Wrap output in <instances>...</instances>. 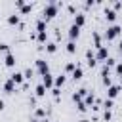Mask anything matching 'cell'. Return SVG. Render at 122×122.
<instances>
[{
  "instance_id": "ba28073f",
  "label": "cell",
  "mask_w": 122,
  "mask_h": 122,
  "mask_svg": "<svg viewBox=\"0 0 122 122\" xmlns=\"http://www.w3.org/2000/svg\"><path fill=\"white\" fill-rule=\"evenodd\" d=\"M42 84L46 86V90H51V88H53V84H55V78L48 72V74H44V76H42Z\"/></svg>"
},
{
  "instance_id": "1f68e13d",
  "label": "cell",
  "mask_w": 122,
  "mask_h": 122,
  "mask_svg": "<svg viewBox=\"0 0 122 122\" xmlns=\"http://www.w3.org/2000/svg\"><path fill=\"white\" fill-rule=\"evenodd\" d=\"M23 74H25V78H32L34 71H32V69H25V71H23Z\"/></svg>"
},
{
  "instance_id": "5bb4252c",
  "label": "cell",
  "mask_w": 122,
  "mask_h": 122,
  "mask_svg": "<svg viewBox=\"0 0 122 122\" xmlns=\"http://www.w3.org/2000/svg\"><path fill=\"white\" fill-rule=\"evenodd\" d=\"M84 23H86V15H84V13H76V15H74V25H76V27H82Z\"/></svg>"
},
{
  "instance_id": "7a4b0ae2",
  "label": "cell",
  "mask_w": 122,
  "mask_h": 122,
  "mask_svg": "<svg viewBox=\"0 0 122 122\" xmlns=\"http://www.w3.org/2000/svg\"><path fill=\"white\" fill-rule=\"evenodd\" d=\"M120 32H122V27H120L118 23H112V25L107 27V30H105V38H107V40H114Z\"/></svg>"
},
{
  "instance_id": "9c48e42d",
  "label": "cell",
  "mask_w": 122,
  "mask_h": 122,
  "mask_svg": "<svg viewBox=\"0 0 122 122\" xmlns=\"http://www.w3.org/2000/svg\"><path fill=\"white\" fill-rule=\"evenodd\" d=\"M105 19L107 21H111V25L116 21V11L112 10V8H105Z\"/></svg>"
},
{
  "instance_id": "8d00e7d4",
  "label": "cell",
  "mask_w": 122,
  "mask_h": 122,
  "mask_svg": "<svg viewBox=\"0 0 122 122\" xmlns=\"http://www.w3.org/2000/svg\"><path fill=\"white\" fill-rule=\"evenodd\" d=\"M15 6H17V8H19V10H21V8H23V6H25V2H23V0H17V2H15Z\"/></svg>"
},
{
  "instance_id": "7402d4cb",
  "label": "cell",
  "mask_w": 122,
  "mask_h": 122,
  "mask_svg": "<svg viewBox=\"0 0 122 122\" xmlns=\"http://www.w3.org/2000/svg\"><path fill=\"white\" fill-rule=\"evenodd\" d=\"M65 50H67L69 53H74V51H76V44H74L72 40H69V42H67V48H65Z\"/></svg>"
},
{
  "instance_id": "4dcf8cb0",
  "label": "cell",
  "mask_w": 122,
  "mask_h": 122,
  "mask_svg": "<svg viewBox=\"0 0 122 122\" xmlns=\"http://www.w3.org/2000/svg\"><path fill=\"white\" fill-rule=\"evenodd\" d=\"M114 72H116V74H118V76H122V61H120V63H116V65H114Z\"/></svg>"
},
{
  "instance_id": "f546056e",
  "label": "cell",
  "mask_w": 122,
  "mask_h": 122,
  "mask_svg": "<svg viewBox=\"0 0 122 122\" xmlns=\"http://www.w3.org/2000/svg\"><path fill=\"white\" fill-rule=\"evenodd\" d=\"M111 118H112V112H111V111H103V120H105V122H109Z\"/></svg>"
},
{
  "instance_id": "7c38bea8",
  "label": "cell",
  "mask_w": 122,
  "mask_h": 122,
  "mask_svg": "<svg viewBox=\"0 0 122 122\" xmlns=\"http://www.w3.org/2000/svg\"><path fill=\"white\" fill-rule=\"evenodd\" d=\"M4 92H6V93H13V92H15V84H13L10 78L4 82Z\"/></svg>"
},
{
  "instance_id": "ab89813d",
  "label": "cell",
  "mask_w": 122,
  "mask_h": 122,
  "mask_svg": "<svg viewBox=\"0 0 122 122\" xmlns=\"http://www.w3.org/2000/svg\"><path fill=\"white\" fill-rule=\"evenodd\" d=\"M118 48H120V51H122V40H120V44H118Z\"/></svg>"
},
{
  "instance_id": "836d02e7",
  "label": "cell",
  "mask_w": 122,
  "mask_h": 122,
  "mask_svg": "<svg viewBox=\"0 0 122 122\" xmlns=\"http://www.w3.org/2000/svg\"><path fill=\"white\" fill-rule=\"evenodd\" d=\"M30 10H32V6H30V4H25V6L21 8V13H29Z\"/></svg>"
},
{
  "instance_id": "4fadbf2b",
  "label": "cell",
  "mask_w": 122,
  "mask_h": 122,
  "mask_svg": "<svg viewBox=\"0 0 122 122\" xmlns=\"http://www.w3.org/2000/svg\"><path fill=\"white\" fill-rule=\"evenodd\" d=\"M46 92H48V90H46V86H44L42 82H40V84L34 88V93H36V97H44V95H46Z\"/></svg>"
},
{
  "instance_id": "6da1fadb",
  "label": "cell",
  "mask_w": 122,
  "mask_h": 122,
  "mask_svg": "<svg viewBox=\"0 0 122 122\" xmlns=\"http://www.w3.org/2000/svg\"><path fill=\"white\" fill-rule=\"evenodd\" d=\"M57 10H59V2H50V4H46L44 10H42V19L48 21V19L55 17V15H57Z\"/></svg>"
},
{
  "instance_id": "d4e9b609",
  "label": "cell",
  "mask_w": 122,
  "mask_h": 122,
  "mask_svg": "<svg viewBox=\"0 0 122 122\" xmlns=\"http://www.w3.org/2000/svg\"><path fill=\"white\" fill-rule=\"evenodd\" d=\"M34 114H36V116H34V118H44V116H46V111H44V109H42V107H38V109H36V112H34Z\"/></svg>"
},
{
  "instance_id": "8fae6325",
  "label": "cell",
  "mask_w": 122,
  "mask_h": 122,
  "mask_svg": "<svg viewBox=\"0 0 122 122\" xmlns=\"http://www.w3.org/2000/svg\"><path fill=\"white\" fill-rule=\"evenodd\" d=\"M71 76H72V80H80V78L84 76V71H82V67H80V65H76V69L72 71V74H71Z\"/></svg>"
},
{
  "instance_id": "5b68a950",
  "label": "cell",
  "mask_w": 122,
  "mask_h": 122,
  "mask_svg": "<svg viewBox=\"0 0 122 122\" xmlns=\"http://www.w3.org/2000/svg\"><path fill=\"white\" fill-rule=\"evenodd\" d=\"M107 59H109V50H107V46L97 48V51H95V61H107Z\"/></svg>"
},
{
  "instance_id": "f1b7e54d",
  "label": "cell",
  "mask_w": 122,
  "mask_h": 122,
  "mask_svg": "<svg viewBox=\"0 0 122 122\" xmlns=\"http://www.w3.org/2000/svg\"><path fill=\"white\" fill-rule=\"evenodd\" d=\"M76 107H78V111H80V112H86V109H88L84 101H78V103H76Z\"/></svg>"
},
{
  "instance_id": "8992f818",
  "label": "cell",
  "mask_w": 122,
  "mask_h": 122,
  "mask_svg": "<svg viewBox=\"0 0 122 122\" xmlns=\"http://www.w3.org/2000/svg\"><path fill=\"white\" fill-rule=\"evenodd\" d=\"M10 80H11V82H13L15 86H17V84H21V86H23L25 74H23V72H19V71H15V72H11V74H10Z\"/></svg>"
},
{
  "instance_id": "ffe728a7",
  "label": "cell",
  "mask_w": 122,
  "mask_h": 122,
  "mask_svg": "<svg viewBox=\"0 0 122 122\" xmlns=\"http://www.w3.org/2000/svg\"><path fill=\"white\" fill-rule=\"evenodd\" d=\"M65 84V74H59V76H55V84H53V88H61Z\"/></svg>"
},
{
  "instance_id": "30bf717a",
  "label": "cell",
  "mask_w": 122,
  "mask_h": 122,
  "mask_svg": "<svg viewBox=\"0 0 122 122\" xmlns=\"http://www.w3.org/2000/svg\"><path fill=\"white\" fill-rule=\"evenodd\" d=\"M15 63H17V59H15V55L10 51V53H6V57H4V65L6 67H15Z\"/></svg>"
},
{
  "instance_id": "4316f807",
  "label": "cell",
  "mask_w": 122,
  "mask_h": 122,
  "mask_svg": "<svg viewBox=\"0 0 122 122\" xmlns=\"http://www.w3.org/2000/svg\"><path fill=\"white\" fill-rule=\"evenodd\" d=\"M101 82H103L107 88H111V86H112V80H111V76H103V78H101Z\"/></svg>"
},
{
  "instance_id": "d6986e66",
  "label": "cell",
  "mask_w": 122,
  "mask_h": 122,
  "mask_svg": "<svg viewBox=\"0 0 122 122\" xmlns=\"http://www.w3.org/2000/svg\"><path fill=\"white\" fill-rule=\"evenodd\" d=\"M46 51H48V53H55V51H57V44H55V42H48V44H46Z\"/></svg>"
},
{
  "instance_id": "9a60e30c",
  "label": "cell",
  "mask_w": 122,
  "mask_h": 122,
  "mask_svg": "<svg viewBox=\"0 0 122 122\" xmlns=\"http://www.w3.org/2000/svg\"><path fill=\"white\" fill-rule=\"evenodd\" d=\"M46 23L44 19H36V32H46Z\"/></svg>"
},
{
  "instance_id": "cb8c5ba5",
  "label": "cell",
  "mask_w": 122,
  "mask_h": 122,
  "mask_svg": "<svg viewBox=\"0 0 122 122\" xmlns=\"http://www.w3.org/2000/svg\"><path fill=\"white\" fill-rule=\"evenodd\" d=\"M103 76H111V69H109L107 65L101 67V78H103Z\"/></svg>"
},
{
  "instance_id": "44dd1931",
  "label": "cell",
  "mask_w": 122,
  "mask_h": 122,
  "mask_svg": "<svg viewBox=\"0 0 122 122\" xmlns=\"http://www.w3.org/2000/svg\"><path fill=\"white\" fill-rule=\"evenodd\" d=\"M36 40H38V42H46V44H48V30H46V32H36Z\"/></svg>"
},
{
  "instance_id": "2e32d148",
  "label": "cell",
  "mask_w": 122,
  "mask_h": 122,
  "mask_svg": "<svg viewBox=\"0 0 122 122\" xmlns=\"http://www.w3.org/2000/svg\"><path fill=\"white\" fill-rule=\"evenodd\" d=\"M8 23L10 25H19V15L17 13H10L8 15Z\"/></svg>"
},
{
  "instance_id": "d6a6232c",
  "label": "cell",
  "mask_w": 122,
  "mask_h": 122,
  "mask_svg": "<svg viewBox=\"0 0 122 122\" xmlns=\"http://www.w3.org/2000/svg\"><path fill=\"white\" fill-rule=\"evenodd\" d=\"M0 51H4V53H10V48H8V44H6V42H0Z\"/></svg>"
},
{
  "instance_id": "74e56055",
  "label": "cell",
  "mask_w": 122,
  "mask_h": 122,
  "mask_svg": "<svg viewBox=\"0 0 122 122\" xmlns=\"http://www.w3.org/2000/svg\"><path fill=\"white\" fill-rule=\"evenodd\" d=\"M2 109H4V101L0 99V111H2Z\"/></svg>"
},
{
  "instance_id": "e575fe53",
  "label": "cell",
  "mask_w": 122,
  "mask_h": 122,
  "mask_svg": "<svg viewBox=\"0 0 122 122\" xmlns=\"http://www.w3.org/2000/svg\"><path fill=\"white\" fill-rule=\"evenodd\" d=\"M51 93H53V97L57 99V97H59V93H61V90H59V88H51Z\"/></svg>"
},
{
  "instance_id": "484cf974",
  "label": "cell",
  "mask_w": 122,
  "mask_h": 122,
  "mask_svg": "<svg viewBox=\"0 0 122 122\" xmlns=\"http://www.w3.org/2000/svg\"><path fill=\"white\" fill-rule=\"evenodd\" d=\"M74 69H76V65H74V63H67V65H65V72H71V74H72V71H74Z\"/></svg>"
},
{
  "instance_id": "3957f363",
  "label": "cell",
  "mask_w": 122,
  "mask_h": 122,
  "mask_svg": "<svg viewBox=\"0 0 122 122\" xmlns=\"http://www.w3.org/2000/svg\"><path fill=\"white\" fill-rule=\"evenodd\" d=\"M34 65H36V72H38L40 76H44V74H48V72H50V65H48V61H46V59H36V61H34Z\"/></svg>"
},
{
  "instance_id": "83f0119b",
  "label": "cell",
  "mask_w": 122,
  "mask_h": 122,
  "mask_svg": "<svg viewBox=\"0 0 122 122\" xmlns=\"http://www.w3.org/2000/svg\"><path fill=\"white\" fill-rule=\"evenodd\" d=\"M103 65H107V67L111 69V67H114V65H116V59H112V57H109V59H107V61H105Z\"/></svg>"
},
{
  "instance_id": "e0dca14e",
  "label": "cell",
  "mask_w": 122,
  "mask_h": 122,
  "mask_svg": "<svg viewBox=\"0 0 122 122\" xmlns=\"http://www.w3.org/2000/svg\"><path fill=\"white\" fill-rule=\"evenodd\" d=\"M112 107H114V99H109V97H107V99L103 101V111H111Z\"/></svg>"
},
{
  "instance_id": "d590c367",
  "label": "cell",
  "mask_w": 122,
  "mask_h": 122,
  "mask_svg": "<svg viewBox=\"0 0 122 122\" xmlns=\"http://www.w3.org/2000/svg\"><path fill=\"white\" fill-rule=\"evenodd\" d=\"M95 63H97L95 57H93V59H88V67H95Z\"/></svg>"
},
{
  "instance_id": "ac0fdd59",
  "label": "cell",
  "mask_w": 122,
  "mask_h": 122,
  "mask_svg": "<svg viewBox=\"0 0 122 122\" xmlns=\"http://www.w3.org/2000/svg\"><path fill=\"white\" fill-rule=\"evenodd\" d=\"M92 38H93V46H95V48H101V46H103V44H101V36H99V32H93Z\"/></svg>"
},
{
  "instance_id": "52a82bcc",
  "label": "cell",
  "mask_w": 122,
  "mask_h": 122,
  "mask_svg": "<svg viewBox=\"0 0 122 122\" xmlns=\"http://www.w3.org/2000/svg\"><path fill=\"white\" fill-rule=\"evenodd\" d=\"M67 34H69V40H72V42H74V40L78 38V34H80V27H76V25L72 23V25L69 27V32H67Z\"/></svg>"
},
{
  "instance_id": "f35d334b",
  "label": "cell",
  "mask_w": 122,
  "mask_h": 122,
  "mask_svg": "<svg viewBox=\"0 0 122 122\" xmlns=\"http://www.w3.org/2000/svg\"><path fill=\"white\" fill-rule=\"evenodd\" d=\"M40 122H50V120H48V118H42V120H40Z\"/></svg>"
},
{
  "instance_id": "277c9868",
  "label": "cell",
  "mask_w": 122,
  "mask_h": 122,
  "mask_svg": "<svg viewBox=\"0 0 122 122\" xmlns=\"http://www.w3.org/2000/svg\"><path fill=\"white\" fill-rule=\"evenodd\" d=\"M120 92H122V86L120 84H112L111 88H107V97L109 99H116L120 95Z\"/></svg>"
},
{
  "instance_id": "603a6c76",
  "label": "cell",
  "mask_w": 122,
  "mask_h": 122,
  "mask_svg": "<svg viewBox=\"0 0 122 122\" xmlns=\"http://www.w3.org/2000/svg\"><path fill=\"white\" fill-rule=\"evenodd\" d=\"M84 103H86V107H88V105H93V103H95V95H93V93H88L86 99H84Z\"/></svg>"
},
{
  "instance_id": "60d3db41",
  "label": "cell",
  "mask_w": 122,
  "mask_h": 122,
  "mask_svg": "<svg viewBox=\"0 0 122 122\" xmlns=\"http://www.w3.org/2000/svg\"><path fill=\"white\" fill-rule=\"evenodd\" d=\"M120 80H122V76H120Z\"/></svg>"
}]
</instances>
